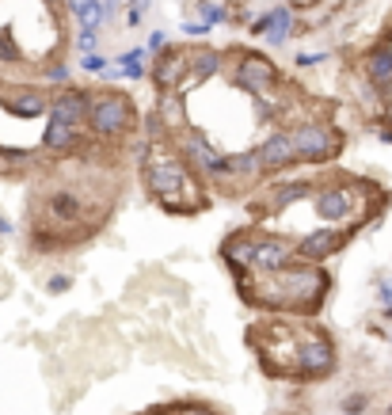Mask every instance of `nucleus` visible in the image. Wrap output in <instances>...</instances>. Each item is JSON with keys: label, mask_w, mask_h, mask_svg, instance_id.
<instances>
[{"label": "nucleus", "mask_w": 392, "mask_h": 415, "mask_svg": "<svg viewBox=\"0 0 392 415\" xmlns=\"http://www.w3.org/2000/svg\"><path fill=\"white\" fill-rule=\"evenodd\" d=\"M236 282V294L244 305L263 308L274 316H316L324 308V301L331 294V274L324 271V263H297L282 267L271 274H240Z\"/></svg>", "instance_id": "nucleus-1"}, {"label": "nucleus", "mask_w": 392, "mask_h": 415, "mask_svg": "<svg viewBox=\"0 0 392 415\" xmlns=\"http://www.w3.org/2000/svg\"><path fill=\"white\" fill-rule=\"evenodd\" d=\"M141 175L149 187V198L157 202L164 214H202L214 206V191L206 179H198L187 168V160L179 157L175 141L152 145L149 157L141 160Z\"/></svg>", "instance_id": "nucleus-2"}, {"label": "nucleus", "mask_w": 392, "mask_h": 415, "mask_svg": "<svg viewBox=\"0 0 392 415\" xmlns=\"http://www.w3.org/2000/svg\"><path fill=\"white\" fill-rule=\"evenodd\" d=\"M141 126V115H137L134 100L126 92H114V88H103V92H92V103H88V122L84 130L103 145H118L126 137L137 134Z\"/></svg>", "instance_id": "nucleus-3"}, {"label": "nucleus", "mask_w": 392, "mask_h": 415, "mask_svg": "<svg viewBox=\"0 0 392 415\" xmlns=\"http://www.w3.org/2000/svg\"><path fill=\"white\" fill-rule=\"evenodd\" d=\"M350 175H339L331 183H316L313 194V210L324 225H336V229L354 233L366 221V183H347Z\"/></svg>", "instance_id": "nucleus-4"}, {"label": "nucleus", "mask_w": 392, "mask_h": 415, "mask_svg": "<svg viewBox=\"0 0 392 415\" xmlns=\"http://www.w3.org/2000/svg\"><path fill=\"white\" fill-rule=\"evenodd\" d=\"M290 141L293 152H297V164H328L343 152V130L328 118H313V122H301V126L290 130Z\"/></svg>", "instance_id": "nucleus-5"}, {"label": "nucleus", "mask_w": 392, "mask_h": 415, "mask_svg": "<svg viewBox=\"0 0 392 415\" xmlns=\"http://www.w3.org/2000/svg\"><path fill=\"white\" fill-rule=\"evenodd\" d=\"M293 362H297L301 377L308 381H324L336 373L339 366V354H336V343H331V336L324 328H316V324H305V328L297 331V354H293Z\"/></svg>", "instance_id": "nucleus-6"}, {"label": "nucleus", "mask_w": 392, "mask_h": 415, "mask_svg": "<svg viewBox=\"0 0 392 415\" xmlns=\"http://www.w3.org/2000/svg\"><path fill=\"white\" fill-rule=\"evenodd\" d=\"M175 149H179V157L187 160V168H191L194 175L206 179V183L214 187L217 172H221V160H225L221 145H217L214 137L202 134L198 126H187L183 134H175Z\"/></svg>", "instance_id": "nucleus-7"}, {"label": "nucleus", "mask_w": 392, "mask_h": 415, "mask_svg": "<svg viewBox=\"0 0 392 415\" xmlns=\"http://www.w3.org/2000/svg\"><path fill=\"white\" fill-rule=\"evenodd\" d=\"M233 84L236 88H244V92L256 100V95H271V92H279L274 84H282V72H279V65H274L267 54H256V50H244L240 58H236L233 65Z\"/></svg>", "instance_id": "nucleus-8"}, {"label": "nucleus", "mask_w": 392, "mask_h": 415, "mask_svg": "<svg viewBox=\"0 0 392 415\" xmlns=\"http://www.w3.org/2000/svg\"><path fill=\"white\" fill-rule=\"evenodd\" d=\"M256 157H259V172H263V183H271L274 175H285L297 168V152H293L290 141V130L274 126L263 141L256 145Z\"/></svg>", "instance_id": "nucleus-9"}, {"label": "nucleus", "mask_w": 392, "mask_h": 415, "mask_svg": "<svg viewBox=\"0 0 392 415\" xmlns=\"http://www.w3.org/2000/svg\"><path fill=\"white\" fill-rule=\"evenodd\" d=\"M290 263H297V240L274 237V233H259L251 274H271V271H282V267H290Z\"/></svg>", "instance_id": "nucleus-10"}, {"label": "nucleus", "mask_w": 392, "mask_h": 415, "mask_svg": "<svg viewBox=\"0 0 392 415\" xmlns=\"http://www.w3.org/2000/svg\"><path fill=\"white\" fill-rule=\"evenodd\" d=\"M256 244H259V229H256V225H248V229H233L221 240V263L228 267V274H233V279H240V274L251 271Z\"/></svg>", "instance_id": "nucleus-11"}, {"label": "nucleus", "mask_w": 392, "mask_h": 415, "mask_svg": "<svg viewBox=\"0 0 392 415\" xmlns=\"http://www.w3.org/2000/svg\"><path fill=\"white\" fill-rule=\"evenodd\" d=\"M187 61H191V46H164V50L152 58V84H157V92H175L179 80L187 77Z\"/></svg>", "instance_id": "nucleus-12"}, {"label": "nucleus", "mask_w": 392, "mask_h": 415, "mask_svg": "<svg viewBox=\"0 0 392 415\" xmlns=\"http://www.w3.org/2000/svg\"><path fill=\"white\" fill-rule=\"evenodd\" d=\"M347 237H350L347 229H336V225H320V229L305 233V237L297 240V259H305V263H324V259H331L336 251H343Z\"/></svg>", "instance_id": "nucleus-13"}, {"label": "nucleus", "mask_w": 392, "mask_h": 415, "mask_svg": "<svg viewBox=\"0 0 392 415\" xmlns=\"http://www.w3.org/2000/svg\"><path fill=\"white\" fill-rule=\"evenodd\" d=\"M0 107L12 118H46L50 115V95H46L42 88L19 84V88H12V92H0Z\"/></svg>", "instance_id": "nucleus-14"}, {"label": "nucleus", "mask_w": 392, "mask_h": 415, "mask_svg": "<svg viewBox=\"0 0 392 415\" xmlns=\"http://www.w3.org/2000/svg\"><path fill=\"white\" fill-rule=\"evenodd\" d=\"M88 103H92V92H84V88H77V84H65L50 95V115L46 118H61V122H69V126H84Z\"/></svg>", "instance_id": "nucleus-15"}, {"label": "nucleus", "mask_w": 392, "mask_h": 415, "mask_svg": "<svg viewBox=\"0 0 392 415\" xmlns=\"http://www.w3.org/2000/svg\"><path fill=\"white\" fill-rule=\"evenodd\" d=\"M221 65H225L221 50H210V46H198V50H191V61H187V77L179 80L175 92H179V95H191L194 88H202L210 77H217V72H221Z\"/></svg>", "instance_id": "nucleus-16"}, {"label": "nucleus", "mask_w": 392, "mask_h": 415, "mask_svg": "<svg viewBox=\"0 0 392 415\" xmlns=\"http://www.w3.org/2000/svg\"><path fill=\"white\" fill-rule=\"evenodd\" d=\"M152 111L164 118V126L171 130V137L183 134V130L191 126V122H187V95H179V92H157Z\"/></svg>", "instance_id": "nucleus-17"}, {"label": "nucleus", "mask_w": 392, "mask_h": 415, "mask_svg": "<svg viewBox=\"0 0 392 415\" xmlns=\"http://www.w3.org/2000/svg\"><path fill=\"white\" fill-rule=\"evenodd\" d=\"M362 69H366V80H370L377 92H392V50L389 46H377V50L366 54Z\"/></svg>", "instance_id": "nucleus-18"}, {"label": "nucleus", "mask_w": 392, "mask_h": 415, "mask_svg": "<svg viewBox=\"0 0 392 415\" xmlns=\"http://www.w3.org/2000/svg\"><path fill=\"white\" fill-rule=\"evenodd\" d=\"M114 69L122 72V80H145L149 77V50H126L114 58Z\"/></svg>", "instance_id": "nucleus-19"}, {"label": "nucleus", "mask_w": 392, "mask_h": 415, "mask_svg": "<svg viewBox=\"0 0 392 415\" xmlns=\"http://www.w3.org/2000/svg\"><path fill=\"white\" fill-rule=\"evenodd\" d=\"M271 31H267V42L271 46H282L285 38L293 35V12H290V4H279V8H271Z\"/></svg>", "instance_id": "nucleus-20"}, {"label": "nucleus", "mask_w": 392, "mask_h": 415, "mask_svg": "<svg viewBox=\"0 0 392 415\" xmlns=\"http://www.w3.org/2000/svg\"><path fill=\"white\" fill-rule=\"evenodd\" d=\"M141 134L149 137L152 145H168V141H175V137H171V130L164 126V118H160L157 111H149V115H141Z\"/></svg>", "instance_id": "nucleus-21"}, {"label": "nucleus", "mask_w": 392, "mask_h": 415, "mask_svg": "<svg viewBox=\"0 0 392 415\" xmlns=\"http://www.w3.org/2000/svg\"><path fill=\"white\" fill-rule=\"evenodd\" d=\"M19 61H23V50L12 42V35L4 31V35H0V65H19Z\"/></svg>", "instance_id": "nucleus-22"}, {"label": "nucleus", "mask_w": 392, "mask_h": 415, "mask_svg": "<svg viewBox=\"0 0 392 415\" xmlns=\"http://www.w3.org/2000/svg\"><path fill=\"white\" fill-rule=\"evenodd\" d=\"M69 290H72V274L57 271V274L46 279V294H50V297H61V294H69Z\"/></svg>", "instance_id": "nucleus-23"}, {"label": "nucleus", "mask_w": 392, "mask_h": 415, "mask_svg": "<svg viewBox=\"0 0 392 415\" xmlns=\"http://www.w3.org/2000/svg\"><path fill=\"white\" fill-rule=\"evenodd\" d=\"M103 19H107V8H103L100 0H95V4L88 8L84 15H80V27H88V31H100V27H103Z\"/></svg>", "instance_id": "nucleus-24"}, {"label": "nucleus", "mask_w": 392, "mask_h": 415, "mask_svg": "<svg viewBox=\"0 0 392 415\" xmlns=\"http://www.w3.org/2000/svg\"><path fill=\"white\" fill-rule=\"evenodd\" d=\"M80 69H84V72H100V77H107V72H111V61H107V58H100V54H84V58H80Z\"/></svg>", "instance_id": "nucleus-25"}, {"label": "nucleus", "mask_w": 392, "mask_h": 415, "mask_svg": "<svg viewBox=\"0 0 392 415\" xmlns=\"http://www.w3.org/2000/svg\"><path fill=\"white\" fill-rule=\"evenodd\" d=\"M77 46H80V54H100V31H88V27H80V35H77Z\"/></svg>", "instance_id": "nucleus-26"}, {"label": "nucleus", "mask_w": 392, "mask_h": 415, "mask_svg": "<svg viewBox=\"0 0 392 415\" xmlns=\"http://www.w3.org/2000/svg\"><path fill=\"white\" fill-rule=\"evenodd\" d=\"M347 415H362L366 408H370V393H354V396H347V400L339 404Z\"/></svg>", "instance_id": "nucleus-27"}, {"label": "nucleus", "mask_w": 392, "mask_h": 415, "mask_svg": "<svg viewBox=\"0 0 392 415\" xmlns=\"http://www.w3.org/2000/svg\"><path fill=\"white\" fill-rule=\"evenodd\" d=\"M228 19V12L221 4H210V0H202V23H210V27H214V23H225Z\"/></svg>", "instance_id": "nucleus-28"}, {"label": "nucleus", "mask_w": 392, "mask_h": 415, "mask_svg": "<svg viewBox=\"0 0 392 415\" xmlns=\"http://www.w3.org/2000/svg\"><path fill=\"white\" fill-rule=\"evenodd\" d=\"M69 77H72V69L65 61H57V65L46 69V80H50V84H69Z\"/></svg>", "instance_id": "nucleus-29"}, {"label": "nucleus", "mask_w": 392, "mask_h": 415, "mask_svg": "<svg viewBox=\"0 0 392 415\" xmlns=\"http://www.w3.org/2000/svg\"><path fill=\"white\" fill-rule=\"evenodd\" d=\"M271 12H267V15H259V19L256 23H251V27H248V35H256V38H267V31H271Z\"/></svg>", "instance_id": "nucleus-30"}, {"label": "nucleus", "mask_w": 392, "mask_h": 415, "mask_svg": "<svg viewBox=\"0 0 392 415\" xmlns=\"http://www.w3.org/2000/svg\"><path fill=\"white\" fill-rule=\"evenodd\" d=\"M183 35H191V38H206V35H210V23H202V19L183 23Z\"/></svg>", "instance_id": "nucleus-31"}, {"label": "nucleus", "mask_w": 392, "mask_h": 415, "mask_svg": "<svg viewBox=\"0 0 392 415\" xmlns=\"http://www.w3.org/2000/svg\"><path fill=\"white\" fill-rule=\"evenodd\" d=\"M164 46H168V35H164V31H152V35H149V50L160 54Z\"/></svg>", "instance_id": "nucleus-32"}, {"label": "nucleus", "mask_w": 392, "mask_h": 415, "mask_svg": "<svg viewBox=\"0 0 392 415\" xmlns=\"http://www.w3.org/2000/svg\"><path fill=\"white\" fill-rule=\"evenodd\" d=\"M95 4V0H69V12L72 15H77V19H80V15H84L88 12V8H92Z\"/></svg>", "instance_id": "nucleus-33"}, {"label": "nucleus", "mask_w": 392, "mask_h": 415, "mask_svg": "<svg viewBox=\"0 0 392 415\" xmlns=\"http://www.w3.org/2000/svg\"><path fill=\"white\" fill-rule=\"evenodd\" d=\"M320 58L324 54H297V65L301 69H313V65H320Z\"/></svg>", "instance_id": "nucleus-34"}, {"label": "nucleus", "mask_w": 392, "mask_h": 415, "mask_svg": "<svg viewBox=\"0 0 392 415\" xmlns=\"http://www.w3.org/2000/svg\"><path fill=\"white\" fill-rule=\"evenodd\" d=\"M8 233H12V221H8V217H0V237H8Z\"/></svg>", "instance_id": "nucleus-35"}, {"label": "nucleus", "mask_w": 392, "mask_h": 415, "mask_svg": "<svg viewBox=\"0 0 392 415\" xmlns=\"http://www.w3.org/2000/svg\"><path fill=\"white\" fill-rule=\"evenodd\" d=\"M381 297H385V301H392V282H385V286H381Z\"/></svg>", "instance_id": "nucleus-36"}, {"label": "nucleus", "mask_w": 392, "mask_h": 415, "mask_svg": "<svg viewBox=\"0 0 392 415\" xmlns=\"http://www.w3.org/2000/svg\"><path fill=\"white\" fill-rule=\"evenodd\" d=\"M149 415H179V412H175V404H168L164 412H149Z\"/></svg>", "instance_id": "nucleus-37"}, {"label": "nucleus", "mask_w": 392, "mask_h": 415, "mask_svg": "<svg viewBox=\"0 0 392 415\" xmlns=\"http://www.w3.org/2000/svg\"><path fill=\"white\" fill-rule=\"evenodd\" d=\"M42 4H50V8H54V4H61V0H42Z\"/></svg>", "instance_id": "nucleus-38"}, {"label": "nucleus", "mask_w": 392, "mask_h": 415, "mask_svg": "<svg viewBox=\"0 0 392 415\" xmlns=\"http://www.w3.org/2000/svg\"><path fill=\"white\" fill-rule=\"evenodd\" d=\"M385 122H392V107H389V111H385Z\"/></svg>", "instance_id": "nucleus-39"}, {"label": "nucleus", "mask_w": 392, "mask_h": 415, "mask_svg": "<svg viewBox=\"0 0 392 415\" xmlns=\"http://www.w3.org/2000/svg\"><path fill=\"white\" fill-rule=\"evenodd\" d=\"M385 316H392V305H385Z\"/></svg>", "instance_id": "nucleus-40"}, {"label": "nucleus", "mask_w": 392, "mask_h": 415, "mask_svg": "<svg viewBox=\"0 0 392 415\" xmlns=\"http://www.w3.org/2000/svg\"><path fill=\"white\" fill-rule=\"evenodd\" d=\"M389 415H392V408H389Z\"/></svg>", "instance_id": "nucleus-41"}, {"label": "nucleus", "mask_w": 392, "mask_h": 415, "mask_svg": "<svg viewBox=\"0 0 392 415\" xmlns=\"http://www.w3.org/2000/svg\"><path fill=\"white\" fill-rule=\"evenodd\" d=\"M389 50H392V46H389Z\"/></svg>", "instance_id": "nucleus-42"}]
</instances>
